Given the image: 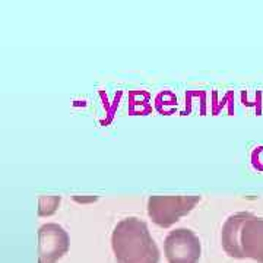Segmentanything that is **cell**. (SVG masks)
<instances>
[{
    "label": "cell",
    "mask_w": 263,
    "mask_h": 263,
    "mask_svg": "<svg viewBox=\"0 0 263 263\" xmlns=\"http://www.w3.org/2000/svg\"><path fill=\"white\" fill-rule=\"evenodd\" d=\"M111 247L117 263L160 262V250L149 228L136 216L124 218L114 227Z\"/></svg>",
    "instance_id": "6da1fadb"
},
{
    "label": "cell",
    "mask_w": 263,
    "mask_h": 263,
    "mask_svg": "<svg viewBox=\"0 0 263 263\" xmlns=\"http://www.w3.org/2000/svg\"><path fill=\"white\" fill-rule=\"evenodd\" d=\"M200 199L199 195H152L148 199V215L158 227L168 228L187 215Z\"/></svg>",
    "instance_id": "7a4b0ae2"
},
{
    "label": "cell",
    "mask_w": 263,
    "mask_h": 263,
    "mask_svg": "<svg viewBox=\"0 0 263 263\" xmlns=\"http://www.w3.org/2000/svg\"><path fill=\"white\" fill-rule=\"evenodd\" d=\"M164 252L168 263H197L202 254V245L192 230L176 228L167 235Z\"/></svg>",
    "instance_id": "3957f363"
},
{
    "label": "cell",
    "mask_w": 263,
    "mask_h": 263,
    "mask_svg": "<svg viewBox=\"0 0 263 263\" xmlns=\"http://www.w3.org/2000/svg\"><path fill=\"white\" fill-rule=\"evenodd\" d=\"M70 240L65 228L48 222L38 230V257L43 263H56L69 250Z\"/></svg>",
    "instance_id": "277c9868"
},
{
    "label": "cell",
    "mask_w": 263,
    "mask_h": 263,
    "mask_svg": "<svg viewBox=\"0 0 263 263\" xmlns=\"http://www.w3.org/2000/svg\"><path fill=\"white\" fill-rule=\"evenodd\" d=\"M253 214L250 212H238L228 216L226 224L221 231V245L226 253L234 259H246L241 249V230L247 219H250Z\"/></svg>",
    "instance_id": "5b68a950"
},
{
    "label": "cell",
    "mask_w": 263,
    "mask_h": 263,
    "mask_svg": "<svg viewBox=\"0 0 263 263\" xmlns=\"http://www.w3.org/2000/svg\"><path fill=\"white\" fill-rule=\"evenodd\" d=\"M241 249L245 257L263 263V218L252 216L241 230Z\"/></svg>",
    "instance_id": "8992f818"
},
{
    "label": "cell",
    "mask_w": 263,
    "mask_h": 263,
    "mask_svg": "<svg viewBox=\"0 0 263 263\" xmlns=\"http://www.w3.org/2000/svg\"><path fill=\"white\" fill-rule=\"evenodd\" d=\"M62 202L60 196H40L38 199V215L40 216H48L53 215L57 211V208Z\"/></svg>",
    "instance_id": "52a82bcc"
},
{
    "label": "cell",
    "mask_w": 263,
    "mask_h": 263,
    "mask_svg": "<svg viewBox=\"0 0 263 263\" xmlns=\"http://www.w3.org/2000/svg\"><path fill=\"white\" fill-rule=\"evenodd\" d=\"M75 200H78V202H92V200H97V197L91 196V197H78L75 196L73 197Z\"/></svg>",
    "instance_id": "ba28073f"
},
{
    "label": "cell",
    "mask_w": 263,
    "mask_h": 263,
    "mask_svg": "<svg viewBox=\"0 0 263 263\" xmlns=\"http://www.w3.org/2000/svg\"><path fill=\"white\" fill-rule=\"evenodd\" d=\"M40 263H43V262H41V260H40Z\"/></svg>",
    "instance_id": "9c48e42d"
}]
</instances>
